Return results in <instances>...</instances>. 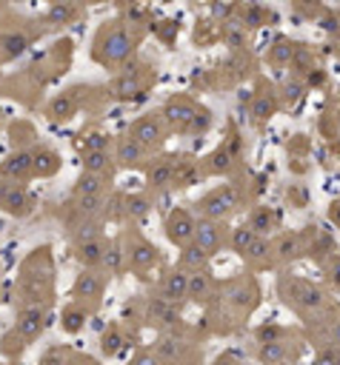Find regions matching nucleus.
Instances as JSON below:
<instances>
[{"label":"nucleus","mask_w":340,"mask_h":365,"mask_svg":"<svg viewBox=\"0 0 340 365\" xmlns=\"http://www.w3.org/2000/svg\"><path fill=\"white\" fill-rule=\"evenodd\" d=\"M14 311L20 308H51L54 302V259L49 245L31 248L20 262L14 282Z\"/></svg>","instance_id":"obj_1"},{"label":"nucleus","mask_w":340,"mask_h":365,"mask_svg":"<svg viewBox=\"0 0 340 365\" xmlns=\"http://www.w3.org/2000/svg\"><path fill=\"white\" fill-rule=\"evenodd\" d=\"M277 288H280L283 302H286L291 311H297L300 317H306V319L323 314V308H326V294H323L314 282H309V279L286 277V274H283Z\"/></svg>","instance_id":"obj_2"},{"label":"nucleus","mask_w":340,"mask_h":365,"mask_svg":"<svg viewBox=\"0 0 340 365\" xmlns=\"http://www.w3.org/2000/svg\"><path fill=\"white\" fill-rule=\"evenodd\" d=\"M154 354L163 359V365H200L203 351L194 345V339L183 334H157L151 342Z\"/></svg>","instance_id":"obj_3"},{"label":"nucleus","mask_w":340,"mask_h":365,"mask_svg":"<svg viewBox=\"0 0 340 365\" xmlns=\"http://www.w3.org/2000/svg\"><path fill=\"white\" fill-rule=\"evenodd\" d=\"M103 294H106V271H100V268H80V274L71 282L69 299H74V302L86 305L91 314H97L100 305H103Z\"/></svg>","instance_id":"obj_4"},{"label":"nucleus","mask_w":340,"mask_h":365,"mask_svg":"<svg viewBox=\"0 0 340 365\" xmlns=\"http://www.w3.org/2000/svg\"><path fill=\"white\" fill-rule=\"evenodd\" d=\"M257 299H260V291L251 277H237L220 291V302L226 311L234 314V319H246L257 308Z\"/></svg>","instance_id":"obj_5"},{"label":"nucleus","mask_w":340,"mask_h":365,"mask_svg":"<svg viewBox=\"0 0 340 365\" xmlns=\"http://www.w3.org/2000/svg\"><path fill=\"white\" fill-rule=\"evenodd\" d=\"M306 342L300 339V334H291L286 339H274V342H257L254 359L260 365H286V362H297L303 354Z\"/></svg>","instance_id":"obj_6"},{"label":"nucleus","mask_w":340,"mask_h":365,"mask_svg":"<svg viewBox=\"0 0 340 365\" xmlns=\"http://www.w3.org/2000/svg\"><path fill=\"white\" fill-rule=\"evenodd\" d=\"M194 205H197V211H200L203 220H217V222H223V220H229V214L237 208V191H234L231 185H220V188H211V191H209L203 200H197Z\"/></svg>","instance_id":"obj_7"},{"label":"nucleus","mask_w":340,"mask_h":365,"mask_svg":"<svg viewBox=\"0 0 340 365\" xmlns=\"http://www.w3.org/2000/svg\"><path fill=\"white\" fill-rule=\"evenodd\" d=\"M123 251H126V265L131 271H137V274L140 271H149V268H154L160 262V251L149 240H143L140 234H129Z\"/></svg>","instance_id":"obj_8"},{"label":"nucleus","mask_w":340,"mask_h":365,"mask_svg":"<svg viewBox=\"0 0 340 365\" xmlns=\"http://www.w3.org/2000/svg\"><path fill=\"white\" fill-rule=\"evenodd\" d=\"M46 325H49V308H20V311H14L11 328H14L29 345H34V342L43 336Z\"/></svg>","instance_id":"obj_9"},{"label":"nucleus","mask_w":340,"mask_h":365,"mask_svg":"<svg viewBox=\"0 0 340 365\" xmlns=\"http://www.w3.org/2000/svg\"><path fill=\"white\" fill-rule=\"evenodd\" d=\"M0 211L14 217V220H23L34 211V197L29 194V188L23 182H6L3 188V200H0Z\"/></svg>","instance_id":"obj_10"},{"label":"nucleus","mask_w":340,"mask_h":365,"mask_svg":"<svg viewBox=\"0 0 340 365\" xmlns=\"http://www.w3.org/2000/svg\"><path fill=\"white\" fill-rule=\"evenodd\" d=\"M163 228H166V237H169V242H174L177 248H183V245L194 242L197 220H194V217H191L186 208H174V211H169V217H166Z\"/></svg>","instance_id":"obj_11"},{"label":"nucleus","mask_w":340,"mask_h":365,"mask_svg":"<svg viewBox=\"0 0 340 365\" xmlns=\"http://www.w3.org/2000/svg\"><path fill=\"white\" fill-rule=\"evenodd\" d=\"M220 297V285L211 277L209 268L200 271H189V302L194 305H214Z\"/></svg>","instance_id":"obj_12"},{"label":"nucleus","mask_w":340,"mask_h":365,"mask_svg":"<svg viewBox=\"0 0 340 365\" xmlns=\"http://www.w3.org/2000/svg\"><path fill=\"white\" fill-rule=\"evenodd\" d=\"M129 134H131L137 143H143L149 151L160 148V145H163V140H166V128H163V120H160V117H154V114L137 117V120L131 123Z\"/></svg>","instance_id":"obj_13"},{"label":"nucleus","mask_w":340,"mask_h":365,"mask_svg":"<svg viewBox=\"0 0 340 365\" xmlns=\"http://www.w3.org/2000/svg\"><path fill=\"white\" fill-rule=\"evenodd\" d=\"M226 240H229V234H226V225L223 222H217V220H197V231H194V242L209 254V257H214L223 245H226Z\"/></svg>","instance_id":"obj_14"},{"label":"nucleus","mask_w":340,"mask_h":365,"mask_svg":"<svg viewBox=\"0 0 340 365\" xmlns=\"http://www.w3.org/2000/svg\"><path fill=\"white\" fill-rule=\"evenodd\" d=\"M34 177V160H31V151H11L3 163H0V180H9V182H26Z\"/></svg>","instance_id":"obj_15"},{"label":"nucleus","mask_w":340,"mask_h":365,"mask_svg":"<svg viewBox=\"0 0 340 365\" xmlns=\"http://www.w3.org/2000/svg\"><path fill=\"white\" fill-rule=\"evenodd\" d=\"M163 117H166V123H169L171 128H177V131H191L194 117H197V108H194V103H191L189 97H171V100L166 103V108H163Z\"/></svg>","instance_id":"obj_16"},{"label":"nucleus","mask_w":340,"mask_h":365,"mask_svg":"<svg viewBox=\"0 0 340 365\" xmlns=\"http://www.w3.org/2000/svg\"><path fill=\"white\" fill-rule=\"evenodd\" d=\"M163 299L180 305V302H189V271L186 268H171L163 279H160V291H157Z\"/></svg>","instance_id":"obj_17"},{"label":"nucleus","mask_w":340,"mask_h":365,"mask_svg":"<svg viewBox=\"0 0 340 365\" xmlns=\"http://www.w3.org/2000/svg\"><path fill=\"white\" fill-rule=\"evenodd\" d=\"M71 251H74V259L80 262V268H103L109 242H106V237H94V240L74 242Z\"/></svg>","instance_id":"obj_18"},{"label":"nucleus","mask_w":340,"mask_h":365,"mask_svg":"<svg viewBox=\"0 0 340 365\" xmlns=\"http://www.w3.org/2000/svg\"><path fill=\"white\" fill-rule=\"evenodd\" d=\"M146 154H149V148L143 143H137L131 134H126V137H120L114 143V163L120 168H140Z\"/></svg>","instance_id":"obj_19"},{"label":"nucleus","mask_w":340,"mask_h":365,"mask_svg":"<svg viewBox=\"0 0 340 365\" xmlns=\"http://www.w3.org/2000/svg\"><path fill=\"white\" fill-rule=\"evenodd\" d=\"M146 182L151 191H163L177 182V163L174 157H160L146 168Z\"/></svg>","instance_id":"obj_20"},{"label":"nucleus","mask_w":340,"mask_h":365,"mask_svg":"<svg viewBox=\"0 0 340 365\" xmlns=\"http://www.w3.org/2000/svg\"><path fill=\"white\" fill-rule=\"evenodd\" d=\"M89 317H91V311L86 308V305H80V302H74V299H69L63 308H60V317H57V325H60V331L66 334V336H77L83 328H86V322H89Z\"/></svg>","instance_id":"obj_21"},{"label":"nucleus","mask_w":340,"mask_h":365,"mask_svg":"<svg viewBox=\"0 0 340 365\" xmlns=\"http://www.w3.org/2000/svg\"><path fill=\"white\" fill-rule=\"evenodd\" d=\"M97 345H100V354H103L106 359H114V356H120V351L129 345V336H126V331L120 328V322H111V325L103 328Z\"/></svg>","instance_id":"obj_22"},{"label":"nucleus","mask_w":340,"mask_h":365,"mask_svg":"<svg viewBox=\"0 0 340 365\" xmlns=\"http://www.w3.org/2000/svg\"><path fill=\"white\" fill-rule=\"evenodd\" d=\"M129 48H131V43H129V37H126V31H120V29H114V31H109V40H106V46H103V51H100V60L109 66H114V63H120L126 54H129Z\"/></svg>","instance_id":"obj_23"},{"label":"nucleus","mask_w":340,"mask_h":365,"mask_svg":"<svg viewBox=\"0 0 340 365\" xmlns=\"http://www.w3.org/2000/svg\"><path fill=\"white\" fill-rule=\"evenodd\" d=\"M29 348H31V345H29L11 325L3 331V336H0V356H3L6 362H20Z\"/></svg>","instance_id":"obj_24"},{"label":"nucleus","mask_w":340,"mask_h":365,"mask_svg":"<svg viewBox=\"0 0 340 365\" xmlns=\"http://www.w3.org/2000/svg\"><path fill=\"white\" fill-rule=\"evenodd\" d=\"M271 257H274V245H271L269 237H263V234H257V237L251 240V245L246 248V254H243V259H246L251 268H266V265L271 262Z\"/></svg>","instance_id":"obj_25"},{"label":"nucleus","mask_w":340,"mask_h":365,"mask_svg":"<svg viewBox=\"0 0 340 365\" xmlns=\"http://www.w3.org/2000/svg\"><path fill=\"white\" fill-rule=\"evenodd\" d=\"M83 171H89V174H100V177H109L111 180V174H114V157L109 154V151H83Z\"/></svg>","instance_id":"obj_26"},{"label":"nucleus","mask_w":340,"mask_h":365,"mask_svg":"<svg viewBox=\"0 0 340 365\" xmlns=\"http://www.w3.org/2000/svg\"><path fill=\"white\" fill-rule=\"evenodd\" d=\"M31 160H34V177H51V174H57V168H60L57 151H54V148H46V145L31 148Z\"/></svg>","instance_id":"obj_27"},{"label":"nucleus","mask_w":340,"mask_h":365,"mask_svg":"<svg viewBox=\"0 0 340 365\" xmlns=\"http://www.w3.org/2000/svg\"><path fill=\"white\" fill-rule=\"evenodd\" d=\"M140 74L134 71V68H126L117 80H114V86H111V94L117 97V100H131V97H137L140 94Z\"/></svg>","instance_id":"obj_28"},{"label":"nucleus","mask_w":340,"mask_h":365,"mask_svg":"<svg viewBox=\"0 0 340 365\" xmlns=\"http://www.w3.org/2000/svg\"><path fill=\"white\" fill-rule=\"evenodd\" d=\"M151 211V200L146 194H129L123 197V214L129 222H143Z\"/></svg>","instance_id":"obj_29"},{"label":"nucleus","mask_w":340,"mask_h":365,"mask_svg":"<svg viewBox=\"0 0 340 365\" xmlns=\"http://www.w3.org/2000/svg\"><path fill=\"white\" fill-rule=\"evenodd\" d=\"M106 182H109V177H100V174H89V171H83V174L77 177V182L71 185V197L106 194Z\"/></svg>","instance_id":"obj_30"},{"label":"nucleus","mask_w":340,"mask_h":365,"mask_svg":"<svg viewBox=\"0 0 340 365\" xmlns=\"http://www.w3.org/2000/svg\"><path fill=\"white\" fill-rule=\"evenodd\" d=\"M177 265L186 268V271H200L209 265V254L197 245V242H189L180 248V257H177Z\"/></svg>","instance_id":"obj_31"},{"label":"nucleus","mask_w":340,"mask_h":365,"mask_svg":"<svg viewBox=\"0 0 340 365\" xmlns=\"http://www.w3.org/2000/svg\"><path fill=\"white\" fill-rule=\"evenodd\" d=\"M274 225H277V214H274L269 205L254 208V211H251V217H249V228H251V231H257V234H263V237H266Z\"/></svg>","instance_id":"obj_32"},{"label":"nucleus","mask_w":340,"mask_h":365,"mask_svg":"<svg viewBox=\"0 0 340 365\" xmlns=\"http://www.w3.org/2000/svg\"><path fill=\"white\" fill-rule=\"evenodd\" d=\"M74 348L66 345V342H57V345H49L40 356H37V365H69Z\"/></svg>","instance_id":"obj_33"},{"label":"nucleus","mask_w":340,"mask_h":365,"mask_svg":"<svg viewBox=\"0 0 340 365\" xmlns=\"http://www.w3.org/2000/svg\"><path fill=\"white\" fill-rule=\"evenodd\" d=\"M317 348H340V311L331 314V317L323 322V334H320Z\"/></svg>","instance_id":"obj_34"},{"label":"nucleus","mask_w":340,"mask_h":365,"mask_svg":"<svg viewBox=\"0 0 340 365\" xmlns=\"http://www.w3.org/2000/svg\"><path fill=\"white\" fill-rule=\"evenodd\" d=\"M49 117H51L54 123H66V120H71V117H74V100H71V94L54 97L51 106H49Z\"/></svg>","instance_id":"obj_35"},{"label":"nucleus","mask_w":340,"mask_h":365,"mask_svg":"<svg viewBox=\"0 0 340 365\" xmlns=\"http://www.w3.org/2000/svg\"><path fill=\"white\" fill-rule=\"evenodd\" d=\"M271 245H274V257L283 259V262L294 259L297 251H300V240H297L294 234H283V237H277V242H271Z\"/></svg>","instance_id":"obj_36"},{"label":"nucleus","mask_w":340,"mask_h":365,"mask_svg":"<svg viewBox=\"0 0 340 365\" xmlns=\"http://www.w3.org/2000/svg\"><path fill=\"white\" fill-rule=\"evenodd\" d=\"M291 334H297V331H291V328H286V325H274V322L254 328V339H257V342H274V339H286V336H291Z\"/></svg>","instance_id":"obj_37"},{"label":"nucleus","mask_w":340,"mask_h":365,"mask_svg":"<svg viewBox=\"0 0 340 365\" xmlns=\"http://www.w3.org/2000/svg\"><path fill=\"white\" fill-rule=\"evenodd\" d=\"M109 145H111V137L103 134V131H89L80 140V148L83 151H109Z\"/></svg>","instance_id":"obj_38"},{"label":"nucleus","mask_w":340,"mask_h":365,"mask_svg":"<svg viewBox=\"0 0 340 365\" xmlns=\"http://www.w3.org/2000/svg\"><path fill=\"white\" fill-rule=\"evenodd\" d=\"M126 365H163V359L154 354L151 345H140V348L131 354V359H129Z\"/></svg>","instance_id":"obj_39"},{"label":"nucleus","mask_w":340,"mask_h":365,"mask_svg":"<svg viewBox=\"0 0 340 365\" xmlns=\"http://www.w3.org/2000/svg\"><path fill=\"white\" fill-rule=\"evenodd\" d=\"M226 168H229V151H226V148H217V151L206 160V171H209V174H223Z\"/></svg>","instance_id":"obj_40"},{"label":"nucleus","mask_w":340,"mask_h":365,"mask_svg":"<svg viewBox=\"0 0 340 365\" xmlns=\"http://www.w3.org/2000/svg\"><path fill=\"white\" fill-rule=\"evenodd\" d=\"M311 365H340V348H317Z\"/></svg>","instance_id":"obj_41"},{"label":"nucleus","mask_w":340,"mask_h":365,"mask_svg":"<svg viewBox=\"0 0 340 365\" xmlns=\"http://www.w3.org/2000/svg\"><path fill=\"white\" fill-rule=\"evenodd\" d=\"M0 46H6V48H3V51H6V57H14V54H20V51L26 48V37L9 34V37H3V40H0Z\"/></svg>","instance_id":"obj_42"},{"label":"nucleus","mask_w":340,"mask_h":365,"mask_svg":"<svg viewBox=\"0 0 340 365\" xmlns=\"http://www.w3.org/2000/svg\"><path fill=\"white\" fill-rule=\"evenodd\" d=\"M69 365H100L91 354H83V351H74L71 354V359H69Z\"/></svg>","instance_id":"obj_43"},{"label":"nucleus","mask_w":340,"mask_h":365,"mask_svg":"<svg viewBox=\"0 0 340 365\" xmlns=\"http://www.w3.org/2000/svg\"><path fill=\"white\" fill-rule=\"evenodd\" d=\"M211 365H243L234 354H217L214 359H211Z\"/></svg>","instance_id":"obj_44"},{"label":"nucleus","mask_w":340,"mask_h":365,"mask_svg":"<svg viewBox=\"0 0 340 365\" xmlns=\"http://www.w3.org/2000/svg\"><path fill=\"white\" fill-rule=\"evenodd\" d=\"M329 279H331V282L340 288V259H334V262L329 265Z\"/></svg>","instance_id":"obj_45"},{"label":"nucleus","mask_w":340,"mask_h":365,"mask_svg":"<svg viewBox=\"0 0 340 365\" xmlns=\"http://www.w3.org/2000/svg\"><path fill=\"white\" fill-rule=\"evenodd\" d=\"M329 217H331V222H337V225H340V202H334V205L329 208Z\"/></svg>","instance_id":"obj_46"},{"label":"nucleus","mask_w":340,"mask_h":365,"mask_svg":"<svg viewBox=\"0 0 340 365\" xmlns=\"http://www.w3.org/2000/svg\"><path fill=\"white\" fill-rule=\"evenodd\" d=\"M3 188H6V182H3V180H0V200H3Z\"/></svg>","instance_id":"obj_47"},{"label":"nucleus","mask_w":340,"mask_h":365,"mask_svg":"<svg viewBox=\"0 0 340 365\" xmlns=\"http://www.w3.org/2000/svg\"><path fill=\"white\" fill-rule=\"evenodd\" d=\"M286 365H297V362H286Z\"/></svg>","instance_id":"obj_48"},{"label":"nucleus","mask_w":340,"mask_h":365,"mask_svg":"<svg viewBox=\"0 0 340 365\" xmlns=\"http://www.w3.org/2000/svg\"><path fill=\"white\" fill-rule=\"evenodd\" d=\"M14 365H17V362H14Z\"/></svg>","instance_id":"obj_49"}]
</instances>
